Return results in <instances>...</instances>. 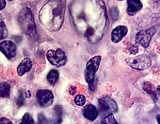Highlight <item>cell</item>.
<instances>
[{"label":"cell","mask_w":160,"mask_h":124,"mask_svg":"<svg viewBox=\"0 0 160 124\" xmlns=\"http://www.w3.org/2000/svg\"><path fill=\"white\" fill-rule=\"evenodd\" d=\"M65 11V2H49L40 12L41 22L49 30L53 31H57L63 23Z\"/></svg>","instance_id":"6da1fadb"},{"label":"cell","mask_w":160,"mask_h":124,"mask_svg":"<svg viewBox=\"0 0 160 124\" xmlns=\"http://www.w3.org/2000/svg\"><path fill=\"white\" fill-rule=\"evenodd\" d=\"M19 22L23 31L32 39L37 37L36 28L31 10L29 8L25 7L20 12Z\"/></svg>","instance_id":"7a4b0ae2"},{"label":"cell","mask_w":160,"mask_h":124,"mask_svg":"<svg viewBox=\"0 0 160 124\" xmlns=\"http://www.w3.org/2000/svg\"><path fill=\"white\" fill-rule=\"evenodd\" d=\"M101 56H95L88 62L85 70V79L89 84L91 90L95 89V75L101 61Z\"/></svg>","instance_id":"3957f363"},{"label":"cell","mask_w":160,"mask_h":124,"mask_svg":"<svg viewBox=\"0 0 160 124\" xmlns=\"http://www.w3.org/2000/svg\"><path fill=\"white\" fill-rule=\"evenodd\" d=\"M118 107L116 102L109 96H104L98 100V110L102 117L117 112Z\"/></svg>","instance_id":"277c9868"},{"label":"cell","mask_w":160,"mask_h":124,"mask_svg":"<svg viewBox=\"0 0 160 124\" xmlns=\"http://www.w3.org/2000/svg\"><path fill=\"white\" fill-rule=\"evenodd\" d=\"M125 61L130 67L137 70H146L152 65L151 58L147 54H141L135 57L127 58Z\"/></svg>","instance_id":"5b68a950"},{"label":"cell","mask_w":160,"mask_h":124,"mask_svg":"<svg viewBox=\"0 0 160 124\" xmlns=\"http://www.w3.org/2000/svg\"><path fill=\"white\" fill-rule=\"evenodd\" d=\"M46 57L50 63L56 67L63 66L67 62L66 55L61 49L49 50L47 53Z\"/></svg>","instance_id":"8992f818"},{"label":"cell","mask_w":160,"mask_h":124,"mask_svg":"<svg viewBox=\"0 0 160 124\" xmlns=\"http://www.w3.org/2000/svg\"><path fill=\"white\" fill-rule=\"evenodd\" d=\"M157 32L155 27H152L148 29L141 30L136 35L135 41L142 47L146 48L149 46L152 36Z\"/></svg>","instance_id":"52a82bcc"},{"label":"cell","mask_w":160,"mask_h":124,"mask_svg":"<svg viewBox=\"0 0 160 124\" xmlns=\"http://www.w3.org/2000/svg\"><path fill=\"white\" fill-rule=\"evenodd\" d=\"M37 103L42 107H48L54 102V97L51 90L49 89H39L36 94Z\"/></svg>","instance_id":"ba28073f"},{"label":"cell","mask_w":160,"mask_h":124,"mask_svg":"<svg viewBox=\"0 0 160 124\" xmlns=\"http://www.w3.org/2000/svg\"><path fill=\"white\" fill-rule=\"evenodd\" d=\"M0 51L7 58L12 59L16 55V45L11 41L5 40L0 43Z\"/></svg>","instance_id":"9c48e42d"},{"label":"cell","mask_w":160,"mask_h":124,"mask_svg":"<svg viewBox=\"0 0 160 124\" xmlns=\"http://www.w3.org/2000/svg\"><path fill=\"white\" fill-rule=\"evenodd\" d=\"M128 29L125 26H119L115 28L111 33V40L112 42H119L127 34Z\"/></svg>","instance_id":"30bf717a"},{"label":"cell","mask_w":160,"mask_h":124,"mask_svg":"<svg viewBox=\"0 0 160 124\" xmlns=\"http://www.w3.org/2000/svg\"><path fill=\"white\" fill-rule=\"evenodd\" d=\"M99 115L96 107L93 105H86L83 109V115L86 119L91 121H94L97 118Z\"/></svg>","instance_id":"8fae6325"},{"label":"cell","mask_w":160,"mask_h":124,"mask_svg":"<svg viewBox=\"0 0 160 124\" xmlns=\"http://www.w3.org/2000/svg\"><path fill=\"white\" fill-rule=\"evenodd\" d=\"M127 4V11L128 14L130 16L136 15L137 13L141 10L142 7V3L139 0H128Z\"/></svg>","instance_id":"7c38bea8"},{"label":"cell","mask_w":160,"mask_h":124,"mask_svg":"<svg viewBox=\"0 0 160 124\" xmlns=\"http://www.w3.org/2000/svg\"><path fill=\"white\" fill-rule=\"evenodd\" d=\"M32 65L31 60L29 58H25L18 67V73L20 76H22L25 73L30 71L32 67Z\"/></svg>","instance_id":"4fadbf2b"},{"label":"cell","mask_w":160,"mask_h":124,"mask_svg":"<svg viewBox=\"0 0 160 124\" xmlns=\"http://www.w3.org/2000/svg\"><path fill=\"white\" fill-rule=\"evenodd\" d=\"M48 82L51 85H55L59 80V72L56 69H52L47 75Z\"/></svg>","instance_id":"5bb4252c"},{"label":"cell","mask_w":160,"mask_h":124,"mask_svg":"<svg viewBox=\"0 0 160 124\" xmlns=\"http://www.w3.org/2000/svg\"><path fill=\"white\" fill-rule=\"evenodd\" d=\"M10 95V85L6 82L0 83V97L9 98Z\"/></svg>","instance_id":"9a60e30c"},{"label":"cell","mask_w":160,"mask_h":124,"mask_svg":"<svg viewBox=\"0 0 160 124\" xmlns=\"http://www.w3.org/2000/svg\"><path fill=\"white\" fill-rule=\"evenodd\" d=\"M55 118L53 124H61L62 122V109L60 105H56L54 109Z\"/></svg>","instance_id":"2e32d148"},{"label":"cell","mask_w":160,"mask_h":124,"mask_svg":"<svg viewBox=\"0 0 160 124\" xmlns=\"http://www.w3.org/2000/svg\"><path fill=\"white\" fill-rule=\"evenodd\" d=\"M8 35V30L6 25L3 20L0 19V40L4 39Z\"/></svg>","instance_id":"e0dca14e"},{"label":"cell","mask_w":160,"mask_h":124,"mask_svg":"<svg viewBox=\"0 0 160 124\" xmlns=\"http://www.w3.org/2000/svg\"><path fill=\"white\" fill-rule=\"evenodd\" d=\"M102 124H119L112 114L104 117L102 120Z\"/></svg>","instance_id":"ac0fdd59"},{"label":"cell","mask_w":160,"mask_h":124,"mask_svg":"<svg viewBox=\"0 0 160 124\" xmlns=\"http://www.w3.org/2000/svg\"><path fill=\"white\" fill-rule=\"evenodd\" d=\"M74 103L78 106H83L86 103V98L82 94H77L74 98Z\"/></svg>","instance_id":"d6986e66"},{"label":"cell","mask_w":160,"mask_h":124,"mask_svg":"<svg viewBox=\"0 0 160 124\" xmlns=\"http://www.w3.org/2000/svg\"><path fill=\"white\" fill-rule=\"evenodd\" d=\"M20 124H35L33 118L31 115L28 113H27L22 117Z\"/></svg>","instance_id":"ffe728a7"},{"label":"cell","mask_w":160,"mask_h":124,"mask_svg":"<svg viewBox=\"0 0 160 124\" xmlns=\"http://www.w3.org/2000/svg\"><path fill=\"white\" fill-rule=\"evenodd\" d=\"M24 102H25V99H24L22 92L20 91L18 97L17 98L16 100V103L19 107H20V106H22V105H24Z\"/></svg>","instance_id":"44dd1931"},{"label":"cell","mask_w":160,"mask_h":124,"mask_svg":"<svg viewBox=\"0 0 160 124\" xmlns=\"http://www.w3.org/2000/svg\"><path fill=\"white\" fill-rule=\"evenodd\" d=\"M38 124H49V121L47 119L42 113H40L38 115Z\"/></svg>","instance_id":"7402d4cb"},{"label":"cell","mask_w":160,"mask_h":124,"mask_svg":"<svg viewBox=\"0 0 160 124\" xmlns=\"http://www.w3.org/2000/svg\"><path fill=\"white\" fill-rule=\"evenodd\" d=\"M144 87H145V90L147 92V93L149 94H152V85L149 84V83H145L144 84Z\"/></svg>","instance_id":"603a6c76"},{"label":"cell","mask_w":160,"mask_h":124,"mask_svg":"<svg viewBox=\"0 0 160 124\" xmlns=\"http://www.w3.org/2000/svg\"><path fill=\"white\" fill-rule=\"evenodd\" d=\"M130 53L131 54H135L138 52V47L136 45H133L129 49Z\"/></svg>","instance_id":"cb8c5ba5"},{"label":"cell","mask_w":160,"mask_h":124,"mask_svg":"<svg viewBox=\"0 0 160 124\" xmlns=\"http://www.w3.org/2000/svg\"><path fill=\"white\" fill-rule=\"evenodd\" d=\"M0 124H12V123L7 118L2 117L0 119Z\"/></svg>","instance_id":"d4e9b609"},{"label":"cell","mask_w":160,"mask_h":124,"mask_svg":"<svg viewBox=\"0 0 160 124\" xmlns=\"http://www.w3.org/2000/svg\"><path fill=\"white\" fill-rule=\"evenodd\" d=\"M7 3L5 0H0V10H2L6 6Z\"/></svg>","instance_id":"484cf974"},{"label":"cell","mask_w":160,"mask_h":124,"mask_svg":"<svg viewBox=\"0 0 160 124\" xmlns=\"http://www.w3.org/2000/svg\"><path fill=\"white\" fill-rule=\"evenodd\" d=\"M25 95L27 98H29L31 97V92L30 90H27V91L25 92Z\"/></svg>","instance_id":"4316f807"},{"label":"cell","mask_w":160,"mask_h":124,"mask_svg":"<svg viewBox=\"0 0 160 124\" xmlns=\"http://www.w3.org/2000/svg\"><path fill=\"white\" fill-rule=\"evenodd\" d=\"M159 118H160V116L158 115L157 116L158 122V123H159V124H160V121H159Z\"/></svg>","instance_id":"83f0119b"}]
</instances>
